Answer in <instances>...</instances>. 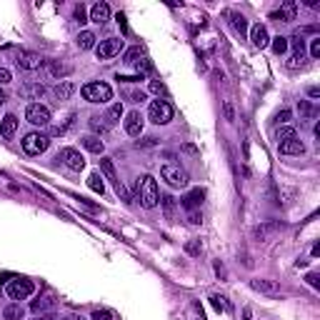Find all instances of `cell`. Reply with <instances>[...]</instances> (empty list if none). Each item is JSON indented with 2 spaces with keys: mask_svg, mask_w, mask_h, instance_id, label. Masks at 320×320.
Here are the masks:
<instances>
[{
  "mask_svg": "<svg viewBox=\"0 0 320 320\" xmlns=\"http://www.w3.org/2000/svg\"><path fill=\"white\" fill-rule=\"evenodd\" d=\"M123 125H125V133H128V135L138 138L140 133H143V125H145V118H143V115L138 113V110H130V113L125 115Z\"/></svg>",
  "mask_w": 320,
  "mask_h": 320,
  "instance_id": "obj_12",
  "label": "cell"
},
{
  "mask_svg": "<svg viewBox=\"0 0 320 320\" xmlns=\"http://www.w3.org/2000/svg\"><path fill=\"white\" fill-rule=\"evenodd\" d=\"M230 25H233V30H235L240 38L248 33V20H245L240 13H230Z\"/></svg>",
  "mask_w": 320,
  "mask_h": 320,
  "instance_id": "obj_26",
  "label": "cell"
},
{
  "mask_svg": "<svg viewBox=\"0 0 320 320\" xmlns=\"http://www.w3.org/2000/svg\"><path fill=\"white\" fill-rule=\"evenodd\" d=\"M15 130H18V118L13 113H8L0 120V135L5 138V140H10V138L15 135Z\"/></svg>",
  "mask_w": 320,
  "mask_h": 320,
  "instance_id": "obj_18",
  "label": "cell"
},
{
  "mask_svg": "<svg viewBox=\"0 0 320 320\" xmlns=\"http://www.w3.org/2000/svg\"><path fill=\"white\" fill-rule=\"evenodd\" d=\"M33 320H55L53 315H40V318H33Z\"/></svg>",
  "mask_w": 320,
  "mask_h": 320,
  "instance_id": "obj_55",
  "label": "cell"
},
{
  "mask_svg": "<svg viewBox=\"0 0 320 320\" xmlns=\"http://www.w3.org/2000/svg\"><path fill=\"white\" fill-rule=\"evenodd\" d=\"M18 65L23 70H38L40 65H43V58L38 55V53H30V50H25V53H20L18 55Z\"/></svg>",
  "mask_w": 320,
  "mask_h": 320,
  "instance_id": "obj_15",
  "label": "cell"
},
{
  "mask_svg": "<svg viewBox=\"0 0 320 320\" xmlns=\"http://www.w3.org/2000/svg\"><path fill=\"white\" fill-rule=\"evenodd\" d=\"M80 143H83V148H85V150H90V153H95V155H100V153L105 150V143H103V140H100L98 135L80 138Z\"/></svg>",
  "mask_w": 320,
  "mask_h": 320,
  "instance_id": "obj_21",
  "label": "cell"
},
{
  "mask_svg": "<svg viewBox=\"0 0 320 320\" xmlns=\"http://www.w3.org/2000/svg\"><path fill=\"white\" fill-rule=\"evenodd\" d=\"M188 223H190V225H200V223H203L200 210H190V213H188Z\"/></svg>",
  "mask_w": 320,
  "mask_h": 320,
  "instance_id": "obj_40",
  "label": "cell"
},
{
  "mask_svg": "<svg viewBox=\"0 0 320 320\" xmlns=\"http://www.w3.org/2000/svg\"><path fill=\"white\" fill-rule=\"evenodd\" d=\"M185 250L190 253V255H198V253H200V243H198V240H193V243H188V245H185Z\"/></svg>",
  "mask_w": 320,
  "mask_h": 320,
  "instance_id": "obj_46",
  "label": "cell"
},
{
  "mask_svg": "<svg viewBox=\"0 0 320 320\" xmlns=\"http://www.w3.org/2000/svg\"><path fill=\"white\" fill-rule=\"evenodd\" d=\"M288 45L295 48V53H300V55H305V40H303V35L300 33H295L290 40H288Z\"/></svg>",
  "mask_w": 320,
  "mask_h": 320,
  "instance_id": "obj_35",
  "label": "cell"
},
{
  "mask_svg": "<svg viewBox=\"0 0 320 320\" xmlns=\"http://www.w3.org/2000/svg\"><path fill=\"white\" fill-rule=\"evenodd\" d=\"M303 58H305V55H300V53H295V55H290V60H288V65H290V68H298V65L303 63Z\"/></svg>",
  "mask_w": 320,
  "mask_h": 320,
  "instance_id": "obj_47",
  "label": "cell"
},
{
  "mask_svg": "<svg viewBox=\"0 0 320 320\" xmlns=\"http://www.w3.org/2000/svg\"><path fill=\"white\" fill-rule=\"evenodd\" d=\"M53 305H55V298L43 295V298H38V300L30 303V310H33V313H45V310H53Z\"/></svg>",
  "mask_w": 320,
  "mask_h": 320,
  "instance_id": "obj_23",
  "label": "cell"
},
{
  "mask_svg": "<svg viewBox=\"0 0 320 320\" xmlns=\"http://www.w3.org/2000/svg\"><path fill=\"white\" fill-rule=\"evenodd\" d=\"M270 18L278 20V23H290V20H295V3H293V0H288V3L278 10V13L270 15Z\"/></svg>",
  "mask_w": 320,
  "mask_h": 320,
  "instance_id": "obj_19",
  "label": "cell"
},
{
  "mask_svg": "<svg viewBox=\"0 0 320 320\" xmlns=\"http://www.w3.org/2000/svg\"><path fill=\"white\" fill-rule=\"evenodd\" d=\"M80 95H83L88 103H93V105H105V103L113 100V88H110L108 83L95 80V83H85L83 90H80Z\"/></svg>",
  "mask_w": 320,
  "mask_h": 320,
  "instance_id": "obj_2",
  "label": "cell"
},
{
  "mask_svg": "<svg viewBox=\"0 0 320 320\" xmlns=\"http://www.w3.org/2000/svg\"><path fill=\"white\" fill-rule=\"evenodd\" d=\"M150 93L160 95V93H163V83H158V80H150Z\"/></svg>",
  "mask_w": 320,
  "mask_h": 320,
  "instance_id": "obj_48",
  "label": "cell"
},
{
  "mask_svg": "<svg viewBox=\"0 0 320 320\" xmlns=\"http://www.w3.org/2000/svg\"><path fill=\"white\" fill-rule=\"evenodd\" d=\"M73 93H75V85H73L70 80H60V83L53 88V95H55L58 100H70Z\"/></svg>",
  "mask_w": 320,
  "mask_h": 320,
  "instance_id": "obj_22",
  "label": "cell"
},
{
  "mask_svg": "<svg viewBox=\"0 0 320 320\" xmlns=\"http://www.w3.org/2000/svg\"><path fill=\"white\" fill-rule=\"evenodd\" d=\"M20 95H23L25 100H40L45 95V85L43 83H25L23 88H20Z\"/></svg>",
  "mask_w": 320,
  "mask_h": 320,
  "instance_id": "obj_17",
  "label": "cell"
},
{
  "mask_svg": "<svg viewBox=\"0 0 320 320\" xmlns=\"http://www.w3.org/2000/svg\"><path fill=\"white\" fill-rule=\"evenodd\" d=\"M3 318L5 320H23L25 318V310L20 303H10V305H5V310H3Z\"/></svg>",
  "mask_w": 320,
  "mask_h": 320,
  "instance_id": "obj_24",
  "label": "cell"
},
{
  "mask_svg": "<svg viewBox=\"0 0 320 320\" xmlns=\"http://www.w3.org/2000/svg\"><path fill=\"white\" fill-rule=\"evenodd\" d=\"M135 68L140 70V75H143V73H150V70H153V63H150L148 58H143V60H138L135 63Z\"/></svg>",
  "mask_w": 320,
  "mask_h": 320,
  "instance_id": "obj_41",
  "label": "cell"
},
{
  "mask_svg": "<svg viewBox=\"0 0 320 320\" xmlns=\"http://www.w3.org/2000/svg\"><path fill=\"white\" fill-rule=\"evenodd\" d=\"M250 40H253V45L255 48H268L270 45V35H268V28L265 25H260V23H255L250 28Z\"/></svg>",
  "mask_w": 320,
  "mask_h": 320,
  "instance_id": "obj_13",
  "label": "cell"
},
{
  "mask_svg": "<svg viewBox=\"0 0 320 320\" xmlns=\"http://www.w3.org/2000/svg\"><path fill=\"white\" fill-rule=\"evenodd\" d=\"M90 128H93V135H100V133H108V123H103L100 118H90Z\"/></svg>",
  "mask_w": 320,
  "mask_h": 320,
  "instance_id": "obj_36",
  "label": "cell"
},
{
  "mask_svg": "<svg viewBox=\"0 0 320 320\" xmlns=\"http://www.w3.org/2000/svg\"><path fill=\"white\" fill-rule=\"evenodd\" d=\"M58 160H63L70 170H83V168H85V158H83L80 150H75V148H63Z\"/></svg>",
  "mask_w": 320,
  "mask_h": 320,
  "instance_id": "obj_11",
  "label": "cell"
},
{
  "mask_svg": "<svg viewBox=\"0 0 320 320\" xmlns=\"http://www.w3.org/2000/svg\"><path fill=\"white\" fill-rule=\"evenodd\" d=\"M275 230H278L275 223H263V225H258V228L253 230V235H255V240H260V243H263V240H268V238L273 235Z\"/></svg>",
  "mask_w": 320,
  "mask_h": 320,
  "instance_id": "obj_27",
  "label": "cell"
},
{
  "mask_svg": "<svg viewBox=\"0 0 320 320\" xmlns=\"http://www.w3.org/2000/svg\"><path fill=\"white\" fill-rule=\"evenodd\" d=\"M298 110H300V115H303L305 120H310V118L315 115V108H313L308 100H300V103H298Z\"/></svg>",
  "mask_w": 320,
  "mask_h": 320,
  "instance_id": "obj_34",
  "label": "cell"
},
{
  "mask_svg": "<svg viewBox=\"0 0 320 320\" xmlns=\"http://www.w3.org/2000/svg\"><path fill=\"white\" fill-rule=\"evenodd\" d=\"M10 80H13V73L8 68H0V85H8Z\"/></svg>",
  "mask_w": 320,
  "mask_h": 320,
  "instance_id": "obj_42",
  "label": "cell"
},
{
  "mask_svg": "<svg viewBox=\"0 0 320 320\" xmlns=\"http://www.w3.org/2000/svg\"><path fill=\"white\" fill-rule=\"evenodd\" d=\"M308 283H310L313 288H320V280H318V275H315V273H310V275H308Z\"/></svg>",
  "mask_w": 320,
  "mask_h": 320,
  "instance_id": "obj_51",
  "label": "cell"
},
{
  "mask_svg": "<svg viewBox=\"0 0 320 320\" xmlns=\"http://www.w3.org/2000/svg\"><path fill=\"white\" fill-rule=\"evenodd\" d=\"M130 98H133V103H143V100H145V93L135 90V93H130Z\"/></svg>",
  "mask_w": 320,
  "mask_h": 320,
  "instance_id": "obj_49",
  "label": "cell"
},
{
  "mask_svg": "<svg viewBox=\"0 0 320 320\" xmlns=\"http://www.w3.org/2000/svg\"><path fill=\"white\" fill-rule=\"evenodd\" d=\"M245 320H250V313H248V310H245Z\"/></svg>",
  "mask_w": 320,
  "mask_h": 320,
  "instance_id": "obj_57",
  "label": "cell"
},
{
  "mask_svg": "<svg viewBox=\"0 0 320 320\" xmlns=\"http://www.w3.org/2000/svg\"><path fill=\"white\" fill-rule=\"evenodd\" d=\"M293 138H298V133H295V128H290V125L278 128V133H275V140H278V143H285V140H293Z\"/></svg>",
  "mask_w": 320,
  "mask_h": 320,
  "instance_id": "obj_30",
  "label": "cell"
},
{
  "mask_svg": "<svg viewBox=\"0 0 320 320\" xmlns=\"http://www.w3.org/2000/svg\"><path fill=\"white\" fill-rule=\"evenodd\" d=\"M120 118H123V103H115V105H110V110H108V115L103 120H108V125H113Z\"/></svg>",
  "mask_w": 320,
  "mask_h": 320,
  "instance_id": "obj_29",
  "label": "cell"
},
{
  "mask_svg": "<svg viewBox=\"0 0 320 320\" xmlns=\"http://www.w3.org/2000/svg\"><path fill=\"white\" fill-rule=\"evenodd\" d=\"M250 288L255 290V293L268 295V298H280L283 295L280 285H278L275 280H265V278H255V280H250Z\"/></svg>",
  "mask_w": 320,
  "mask_h": 320,
  "instance_id": "obj_10",
  "label": "cell"
},
{
  "mask_svg": "<svg viewBox=\"0 0 320 320\" xmlns=\"http://www.w3.org/2000/svg\"><path fill=\"white\" fill-rule=\"evenodd\" d=\"M115 20H118V25L123 28V33H128V25H125V15H123V13H118V15H115Z\"/></svg>",
  "mask_w": 320,
  "mask_h": 320,
  "instance_id": "obj_50",
  "label": "cell"
},
{
  "mask_svg": "<svg viewBox=\"0 0 320 320\" xmlns=\"http://www.w3.org/2000/svg\"><path fill=\"white\" fill-rule=\"evenodd\" d=\"M25 120L28 123H33V125H48L50 123V108L43 105V103H30L28 108H25Z\"/></svg>",
  "mask_w": 320,
  "mask_h": 320,
  "instance_id": "obj_8",
  "label": "cell"
},
{
  "mask_svg": "<svg viewBox=\"0 0 320 320\" xmlns=\"http://www.w3.org/2000/svg\"><path fill=\"white\" fill-rule=\"evenodd\" d=\"M5 100H8V95H5V93H3V88H0V105H3Z\"/></svg>",
  "mask_w": 320,
  "mask_h": 320,
  "instance_id": "obj_54",
  "label": "cell"
},
{
  "mask_svg": "<svg viewBox=\"0 0 320 320\" xmlns=\"http://www.w3.org/2000/svg\"><path fill=\"white\" fill-rule=\"evenodd\" d=\"M160 205H163V213L168 220H175V198L173 195H160Z\"/></svg>",
  "mask_w": 320,
  "mask_h": 320,
  "instance_id": "obj_25",
  "label": "cell"
},
{
  "mask_svg": "<svg viewBox=\"0 0 320 320\" xmlns=\"http://www.w3.org/2000/svg\"><path fill=\"white\" fill-rule=\"evenodd\" d=\"M125 48V43L120 38H108L103 40L100 45H95V53H98V60H110L115 55H120V50Z\"/></svg>",
  "mask_w": 320,
  "mask_h": 320,
  "instance_id": "obj_9",
  "label": "cell"
},
{
  "mask_svg": "<svg viewBox=\"0 0 320 320\" xmlns=\"http://www.w3.org/2000/svg\"><path fill=\"white\" fill-rule=\"evenodd\" d=\"M270 45H273V50L275 53H278V55H283V53H288V38H283V35H278V38H273V43H270Z\"/></svg>",
  "mask_w": 320,
  "mask_h": 320,
  "instance_id": "obj_33",
  "label": "cell"
},
{
  "mask_svg": "<svg viewBox=\"0 0 320 320\" xmlns=\"http://www.w3.org/2000/svg\"><path fill=\"white\" fill-rule=\"evenodd\" d=\"M60 320H80L78 315H65V318H60Z\"/></svg>",
  "mask_w": 320,
  "mask_h": 320,
  "instance_id": "obj_56",
  "label": "cell"
},
{
  "mask_svg": "<svg viewBox=\"0 0 320 320\" xmlns=\"http://www.w3.org/2000/svg\"><path fill=\"white\" fill-rule=\"evenodd\" d=\"M5 293L10 300H28V298L35 293V285L30 283V280H25V278H13L10 283H8V288H5Z\"/></svg>",
  "mask_w": 320,
  "mask_h": 320,
  "instance_id": "obj_4",
  "label": "cell"
},
{
  "mask_svg": "<svg viewBox=\"0 0 320 320\" xmlns=\"http://www.w3.org/2000/svg\"><path fill=\"white\" fill-rule=\"evenodd\" d=\"M140 55H143V50H140V48H130V50L125 53V63H128V65H135Z\"/></svg>",
  "mask_w": 320,
  "mask_h": 320,
  "instance_id": "obj_37",
  "label": "cell"
},
{
  "mask_svg": "<svg viewBox=\"0 0 320 320\" xmlns=\"http://www.w3.org/2000/svg\"><path fill=\"white\" fill-rule=\"evenodd\" d=\"M100 170H103V173H105V178H108V180L113 183L115 193H118V195H120V198H123L125 203H133V195H130V193L125 190V185L118 180V173H115L113 160H110V158H103V160H100Z\"/></svg>",
  "mask_w": 320,
  "mask_h": 320,
  "instance_id": "obj_6",
  "label": "cell"
},
{
  "mask_svg": "<svg viewBox=\"0 0 320 320\" xmlns=\"http://www.w3.org/2000/svg\"><path fill=\"white\" fill-rule=\"evenodd\" d=\"M210 303H213L215 310H228V303H225L223 295H210Z\"/></svg>",
  "mask_w": 320,
  "mask_h": 320,
  "instance_id": "obj_39",
  "label": "cell"
},
{
  "mask_svg": "<svg viewBox=\"0 0 320 320\" xmlns=\"http://www.w3.org/2000/svg\"><path fill=\"white\" fill-rule=\"evenodd\" d=\"M160 175H163V180L170 185V188H185V185H188V173H185L180 165H175V163H165V165L160 168Z\"/></svg>",
  "mask_w": 320,
  "mask_h": 320,
  "instance_id": "obj_5",
  "label": "cell"
},
{
  "mask_svg": "<svg viewBox=\"0 0 320 320\" xmlns=\"http://www.w3.org/2000/svg\"><path fill=\"white\" fill-rule=\"evenodd\" d=\"M45 68L50 70V75H58V78H60V75H68V73H70L68 65H63V63H55V60H48Z\"/></svg>",
  "mask_w": 320,
  "mask_h": 320,
  "instance_id": "obj_31",
  "label": "cell"
},
{
  "mask_svg": "<svg viewBox=\"0 0 320 320\" xmlns=\"http://www.w3.org/2000/svg\"><path fill=\"white\" fill-rule=\"evenodd\" d=\"M75 20L80 25L88 23V10H85V5H75Z\"/></svg>",
  "mask_w": 320,
  "mask_h": 320,
  "instance_id": "obj_38",
  "label": "cell"
},
{
  "mask_svg": "<svg viewBox=\"0 0 320 320\" xmlns=\"http://www.w3.org/2000/svg\"><path fill=\"white\" fill-rule=\"evenodd\" d=\"M95 33H90V30H83L80 35H78V48L80 50H90V48H95Z\"/></svg>",
  "mask_w": 320,
  "mask_h": 320,
  "instance_id": "obj_28",
  "label": "cell"
},
{
  "mask_svg": "<svg viewBox=\"0 0 320 320\" xmlns=\"http://www.w3.org/2000/svg\"><path fill=\"white\" fill-rule=\"evenodd\" d=\"M290 120V110H280V113L275 115V123H280V125H285Z\"/></svg>",
  "mask_w": 320,
  "mask_h": 320,
  "instance_id": "obj_45",
  "label": "cell"
},
{
  "mask_svg": "<svg viewBox=\"0 0 320 320\" xmlns=\"http://www.w3.org/2000/svg\"><path fill=\"white\" fill-rule=\"evenodd\" d=\"M138 200H140V205L148 208V210L160 203V190H158V183H155L153 175H143V178L138 180Z\"/></svg>",
  "mask_w": 320,
  "mask_h": 320,
  "instance_id": "obj_1",
  "label": "cell"
},
{
  "mask_svg": "<svg viewBox=\"0 0 320 320\" xmlns=\"http://www.w3.org/2000/svg\"><path fill=\"white\" fill-rule=\"evenodd\" d=\"M88 188L95 190V193H100L103 195V190H105V183H103V175L100 173H93L90 178H88Z\"/></svg>",
  "mask_w": 320,
  "mask_h": 320,
  "instance_id": "obj_32",
  "label": "cell"
},
{
  "mask_svg": "<svg viewBox=\"0 0 320 320\" xmlns=\"http://www.w3.org/2000/svg\"><path fill=\"white\" fill-rule=\"evenodd\" d=\"M278 150H280V155H303L305 153V145H303V140H285V143H278Z\"/></svg>",
  "mask_w": 320,
  "mask_h": 320,
  "instance_id": "obj_16",
  "label": "cell"
},
{
  "mask_svg": "<svg viewBox=\"0 0 320 320\" xmlns=\"http://www.w3.org/2000/svg\"><path fill=\"white\" fill-rule=\"evenodd\" d=\"M110 318H113L110 310H95V313H93V320H110Z\"/></svg>",
  "mask_w": 320,
  "mask_h": 320,
  "instance_id": "obj_44",
  "label": "cell"
},
{
  "mask_svg": "<svg viewBox=\"0 0 320 320\" xmlns=\"http://www.w3.org/2000/svg\"><path fill=\"white\" fill-rule=\"evenodd\" d=\"M308 95H310V98H318V95H320V88H315V85H313V88H308Z\"/></svg>",
  "mask_w": 320,
  "mask_h": 320,
  "instance_id": "obj_52",
  "label": "cell"
},
{
  "mask_svg": "<svg viewBox=\"0 0 320 320\" xmlns=\"http://www.w3.org/2000/svg\"><path fill=\"white\" fill-rule=\"evenodd\" d=\"M48 145H50V138L45 133H28L23 138V150L28 155H40V153H45Z\"/></svg>",
  "mask_w": 320,
  "mask_h": 320,
  "instance_id": "obj_7",
  "label": "cell"
},
{
  "mask_svg": "<svg viewBox=\"0 0 320 320\" xmlns=\"http://www.w3.org/2000/svg\"><path fill=\"white\" fill-rule=\"evenodd\" d=\"M225 118H228V120H233V105H225Z\"/></svg>",
  "mask_w": 320,
  "mask_h": 320,
  "instance_id": "obj_53",
  "label": "cell"
},
{
  "mask_svg": "<svg viewBox=\"0 0 320 320\" xmlns=\"http://www.w3.org/2000/svg\"><path fill=\"white\" fill-rule=\"evenodd\" d=\"M203 198H205V190H200V188H195V190H190V193H185L183 198V205L188 210H195V208L203 203Z\"/></svg>",
  "mask_w": 320,
  "mask_h": 320,
  "instance_id": "obj_20",
  "label": "cell"
},
{
  "mask_svg": "<svg viewBox=\"0 0 320 320\" xmlns=\"http://www.w3.org/2000/svg\"><path fill=\"white\" fill-rule=\"evenodd\" d=\"M173 115H175V110H173V105L168 103V100H153L150 103V108H148V118L155 123V125H168L170 120H173Z\"/></svg>",
  "mask_w": 320,
  "mask_h": 320,
  "instance_id": "obj_3",
  "label": "cell"
},
{
  "mask_svg": "<svg viewBox=\"0 0 320 320\" xmlns=\"http://www.w3.org/2000/svg\"><path fill=\"white\" fill-rule=\"evenodd\" d=\"M88 20H93V23H98V25L108 23L110 20V5L108 3H95L90 8V18Z\"/></svg>",
  "mask_w": 320,
  "mask_h": 320,
  "instance_id": "obj_14",
  "label": "cell"
},
{
  "mask_svg": "<svg viewBox=\"0 0 320 320\" xmlns=\"http://www.w3.org/2000/svg\"><path fill=\"white\" fill-rule=\"evenodd\" d=\"M310 55H313V58H320V38H313V40H310Z\"/></svg>",
  "mask_w": 320,
  "mask_h": 320,
  "instance_id": "obj_43",
  "label": "cell"
}]
</instances>
